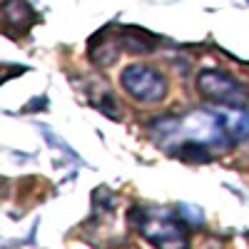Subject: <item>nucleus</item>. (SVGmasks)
<instances>
[{"label": "nucleus", "instance_id": "nucleus-3", "mask_svg": "<svg viewBox=\"0 0 249 249\" xmlns=\"http://www.w3.org/2000/svg\"><path fill=\"white\" fill-rule=\"evenodd\" d=\"M197 90L214 105L247 107L249 105V88L224 70H204L197 77Z\"/></svg>", "mask_w": 249, "mask_h": 249}, {"label": "nucleus", "instance_id": "nucleus-7", "mask_svg": "<svg viewBox=\"0 0 249 249\" xmlns=\"http://www.w3.org/2000/svg\"><path fill=\"white\" fill-rule=\"evenodd\" d=\"M247 3H249V0H247Z\"/></svg>", "mask_w": 249, "mask_h": 249}, {"label": "nucleus", "instance_id": "nucleus-4", "mask_svg": "<svg viewBox=\"0 0 249 249\" xmlns=\"http://www.w3.org/2000/svg\"><path fill=\"white\" fill-rule=\"evenodd\" d=\"M110 35H112V28H105L90 43V57L97 62V65H112V62L120 57V50H122L120 30H117V37H110Z\"/></svg>", "mask_w": 249, "mask_h": 249}, {"label": "nucleus", "instance_id": "nucleus-2", "mask_svg": "<svg viewBox=\"0 0 249 249\" xmlns=\"http://www.w3.org/2000/svg\"><path fill=\"white\" fill-rule=\"evenodd\" d=\"M120 85L137 102H160L167 95V77L147 62H132L120 72Z\"/></svg>", "mask_w": 249, "mask_h": 249}, {"label": "nucleus", "instance_id": "nucleus-5", "mask_svg": "<svg viewBox=\"0 0 249 249\" xmlns=\"http://www.w3.org/2000/svg\"><path fill=\"white\" fill-rule=\"evenodd\" d=\"M3 20L8 28H15L18 33H25L35 23V13L28 0H5L3 3Z\"/></svg>", "mask_w": 249, "mask_h": 249}, {"label": "nucleus", "instance_id": "nucleus-1", "mask_svg": "<svg viewBox=\"0 0 249 249\" xmlns=\"http://www.w3.org/2000/svg\"><path fill=\"white\" fill-rule=\"evenodd\" d=\"M130 222L155 249H190L192 244L187 222L164 207H132Z\"/></svg>", "mask_w": 249, "mask_h": 249}, {"label": "nucleus", "instance_id": "nucleus-6", "mask_svg": "<svg viewBox=\"0 0 249 249\" xmlns=\"http://www.w3.org/2000/svg\"><path fill=\"white\" fill-rule=\"evenodd\" d=\"M120 37H122V48L130 53H150L157 48V37L137 28H120Z\"/></svg>", "mask_w": 249, "mask_h": 249}]
</instances>
